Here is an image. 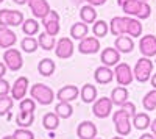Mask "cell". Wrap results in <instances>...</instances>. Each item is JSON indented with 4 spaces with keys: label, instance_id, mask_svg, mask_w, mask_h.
Listing matches in <instances>:
<instances>
[{
    "label": "cell",
    "instance_id": "obj_1",
    "mask_svg": "<svg viewBox=\"0 0 156 139\" xmlns=\"http://www.w3.org/2000/svg\"><path fill=\"white\" fill-rule=\"evenodd\" d=\"M112 123L115 127V131L117 134L120 136H128L131 133V128H133V116L129 114V112L120 106L117 111H114L112 114Z\"/></svg>",
    "mask_w": 156,
    "mask_h": 139
},
{
    "label": "cell",
    "instance_id": "obj_2",
    "mask_svg": "<svg viewBox=\"0 0 156 139\" xmlns=\"http://www.w3.org/2000/svg\"><path fill=\"white\" fill-rule=\"evenodd\" d=\"M30 95H31V98L36 100L39 105H44V106L53 103V100L56 97L53 89H51L50 86H47V84H42V83L33 84L31 89H30Z\"/></svg>",
    "mask_w": 156,
    "mask_h": 139
},
{
    "label": "cell",
    "instance_id": "obj_3",
    "mask_svg": "<svg viewBox=\"0 0 156 139\" xmlns=\"http://www.w3.org/2000/svg\"><path fill=\"white\" fill-rule=\"evenodd\" d=\"M133 73H134V78L139 81V83H147L150 81L151 75H153V61L147 56H142L137 59L136 66L133 69Z\"/></svg>",
    "mask_w": 156,
    "mask_h": 139
},
{
    "label": "cell",
    "instance_id": "obj_4",
    "mask_svg": "<svg viewBox=\"0 0 156 139\" xmlns=\"http://www.w3.org/2000/svg\"><path fill=\"white\" fill-rule=\"evenodd\" d=\"M23 14L17 9H0V25L2 27H19L23 23Z\"/></svg>",
    "mask_w": 156,
    "mask_h": 139
},
{
    "label": "cell",
    "instance_id": "obj_5",
    "mask_svg": "<svg viewBox=\"0 0 156 139\" xmlns=\"http://www.w3.org/2000/svg\"><path fill=\"white\" fill-rule=\"evenodd\" d=\"M3 62L6 64V67L12 72H17L22 69L23 66V58H22V53L19 52L17 48H6L5 53H3Z\"/></svg>",
    "mask_w": 156,
    "mask_h": 139
},
{
    "label": "cell",
    "instance_id": "obj_6",
    "mask_svg": "<svg viewBox=\"0 0 156 139\" xmlns=\"http://www.w3.org/2000/svg\"><path fill=\"white\" fill-rule=\"evenodd\" d=\"M114 78H115L117 84L129 86L134 80V73L126 62H119V64L115 66V70H114Z\"/></svg>",
    "mask_w": 156,
    "mask_h": 139
},
{
    "label": "cell",
    "instance_id": "obj_7",
    "mask_svg": "<svg viewBox=\"0 0 156 139\" xmlns=\"http://www.w3.org/2000/svg\"><path fill=\"white\" fill-rule=\"evenodd\" d=\"M112 100L111 97H101V98H97L94 105H92V112L94 116L98 117V119H106L108 116H111L112 112Z\"/></svg>",
    "mask_w": 156,
    "mask_h": 139
},
{
    "label": "cell",
    "instance_id": "obj_8",
    "mask_svg": "<svg viewBox=\"0 0 156 139\" xmlns=\"http://www.w3.org/2000/svg\"><path fill=\"white\" fill-rule=\"evenodd\" d=\"M101 48L97 36H86L78 42V52L83 55H94Z\"/></svg>",
    "mask_w": 156,
    "mask_h": 139
},
{
    "label": "cell",
    "instance_id": "obj_9",
    "mask_svg": "<svg viewBox=\"0 0 156 139\" xmlns=\"http://www.w3.org/2000/svg\"><path fill=\"white\" fill-rule=\"evenodd\" d=\"M73 52H75V45H73L72 37H61V39L56 42L55 53H56L58 58H61V59H69V58H72Z\"/></svg>",
    "mask_w": 156,
    "mask_h": 139
},
{
    "label": "cell",
    "instance_id": "obj_10",
    "mask_svg": "<svg viewBox=\"0 0 156 139\" xmlns=\"http://www.w3.org/2000/svg\"><path fill=\"white\" fill-rule=\"evenodd\" d=\"M42 20V25H44V28H45V33L51 34V36H56L61 30V25H59V14L56 11L53 9H50V12L41 19Z\"/></svg>",
    "mask_w": 156,
    "mask_h": 139
},
{
    "label": "cell",
    "instance_id": "obj_11",
    "mask_svg": "<svg viewBox=\"0 0 156 139\" xmlns=\"http://www.w3.org/2000/svg\"><path fill=\"white\" fill-rule=\"evenodd\" d=\"M139 50H140L142 56H147V58L156 56V36L153 34L142 36L139 41Z\"/></svg>",
    "mask_w": 156,
    "mask_h": 139
},
{
    "label": "cell",
    "instance_id": "obj_12",
    "mask_svg": "<svg viewBox=\"0 0 156 139\" xmlns=\"http://www.w3.org/2000/svg\"><path fill=\"white\" fill-rule=\"evenodd\" d=\"M117 5L122 8V11L126 16L137 17L142 6H144V2L142 0H117Z\"/></svg>",
    "mask_w": 156,
    "mask_h": 139
},
{
    "label": "cell",
    "instance_id": "obj_13",
    "mask_svg": "<svg viewBox=\"0 0 156 139\" xmlns=\"http://www.w3.org/2000/svg\"><path fill=\"white\" fill-rule=\"evenodd\" d=\"M100 61L105 66L115 67L120 62V52L115 47H106V48H103V52L100 55Z\"/></svg>",
    "mask_w": 156,
    "mask_h": 139
},
{
    "label": "cell",
    "instance_id": "obj_14",
    "mask_svg": "<svg viewBox=\"0 0 156 139\" xmlns=\"http://www.w3.org/2000/svg\"><path fill=\"white\" fill-rule=\"evenodd\" d=\"M128 19L129 16H115L109 22V31L112 36H120L126 34V27H128Z\"/></svg>",
    "mask_w": 156,
    "mask_h": 139
},
{
    "label": "cell",
    "instance_id": "obj_15",
    "mask_svg": "<svg viewBox=\"0 0 156 139\" xmlns=\"http://www.w3.org/2000/svg\"><path fill=\"white\" fill-rule=\"evenodd\" d=\"M28 6L33 12V16L37 17V19L45 17L51 9L47 0H28Z\"/></svg>",
    "mask_w": 156,
    "mask_h": 139
},
{
    "label": "cell",
    "instance_id": "obj_16",
    "mask_svg": "<svg viewBox=\"0 0 156 139\" xmlns=\"http://www.w3.org/2000/svg\"><path fill=\"white\" fill-rule=\"evenodd\" d=\"M27 91H28V78L27 77H19L11 87V97L14 100H22L27 95Z\"/></svg>",
    "mask_w": 156,
    "mask_h": 139
},
{
    "label": "cell",
    "instance_id": "obj_17",
    "mask_svg": "<svg viewBox=\"0 0 156 139\" xmlns=\"http://www.w3.org/2000/svg\"><path fill=\"white\" fill-rule=\"evenodd\" d=\"M78 139H95L97 137V127L90 120H84L76 128Z\"/></svg>",
    "mask_w": 156,
    "mask_h": 139
},
{
    "label": "cell",
    "instance_id": "obj_18",
    "mask_svg": "<svg viewBox=\"0 0 156 139\" xmlns=\"http://www.w3.org/2000/svg\"><path fill=\"white\" fill-rule=\"evenodd\" d=\"M78 95H80V89L73 84L62 86L56 92V98L59 100V102H73L75 98H78Z\"/></svg>",
    "mask_w": 156,
    "mask_h": 139
},
{
    "label": "cell",
    "instance_id": "obj_19",
    "mask_svg": "<svg viewBox=\"0 0 156 139\" xmlns=\"http://www.w3.org/2000/svg\"><path fill=\"white\" fill-rule=\"evenodd\" d=\"M94 78L98 84H109L114 80V70H111L109 66L101 64L100 67L95 69L94 72Z\"/></svg>",
    "mask_w": 156,
    "mask_h": 139
},
{
    "label": "cell",
    "instance_id": "obj_20",
    "mask_svg": "<svg viewBox=\"0 0 156 139\" xmlns=\"http://www.w3.org/2000/svg\"><path fill=\"white\" fill-rule=\"evenodd\" d=\"M114 47L119 50L120 53H131L134 50V41L131 36L128 34H120L115 37V42H114Z\"/></svg>",
    "mask_w": 156,
    "mask_h": 139
},
{
    "label": "cell",
    "instance_id": "obj_21",
    "mask_svg": "<svg viewBox=\"0 0 156 139\" xmlns=\"http://www.w3.org/2000/svg\"><path fill=\"white\" fill-rule=\"evenodd\" d=\"M17 36L16 33L9 30V27H2L0 25V47L2 48H9L16 44Z\"/></svg>",
    "mask_w": 156,
    "mask_h": 139
},
{
    "label": "cell",
    "instance_id": "obj_22",
    "mask_svg": "<svg viewBox=\"0 0 156 139\" xmlns=\"http://www.w3.org/2000/svg\"><path fill=\"white\" fill-rule=\"evenodd\" d=\"M128 89H126V86H115L114 89L111 91V100H112V103L115 106H123L126 102H128Z\"/></svg>",
    "mask_w": 156,
    "mask_h": 139
},
{
    "label": "cell",
    "instance_id": "obj_23",
    "mask_svg": "<svg viewBox=\"0 0 156 139\" xmlns=\"http://www.w3.org/2000/svg\"><path fill=\"white\" fill-rule=\"evenodd\" d=\"M97 87L94 84H90V83H86L81 89H80V97L84 103H94L95 100H97Z\"/></svg>",
    "mask_w": 156,
    "mask_h": 139
},
{
    "label": "cell",
    "instance_id": "obj_24",
    "mask_svg": "<svg viewBox=\"0 0 156 139\" xmlns=\"http://www.w3.org/2000/svg\"><path fill=\"white\" fill-rule=\"evenodd\" d=\"M87 33H89V27H87V23H84L83 20L73 23L70 27V37L75 39V41H81L83 37L87 36Z\"/></svg>",
    "mask_w": 156,
    "mask_h": 139
},
{
    "label": "cell",
    "instance_id": "obj_25",
    "mask_svg": "<svg viewBox=\"0 0 156 139\" xmlns=\"http://www.w3.org/2000/svg\"><path fill=\"white\" fill-rule=\"evenodd\" d=\"M80 19L84 22V23H94L97 20V11H95V6L92 5H84L81 6L80 9Z\"/></svg>",
    "mask_w": 156,
    "mask_h": 139
},
{
    "label": "cell",
    "instance_id": "obj_26",
    "mask_svg": "<svg viewBox=\"0 0 156 139\" xmlns=\"http://www.w3.org/2000/svg\"><path fill=\"white\" fill-rule=\"evenodd\" d=\"M151 125V119L147 112H136V116H133V127L137 130H147Z\"/></svg>",
    "mask_w": 156,
    "mask_h": 139
},
{
    "label": "cell",
    "instance_id": "obj_27",
    "mask_svg": "<svg viewBox=\"0 0 156 139\" xmlns=\"http://www.w3.org/2000/svg\"><path fill=\"white\" fill-rule=\"evenodd\" d=\"M142 23H140V19L137 17H129L128 19V27H126V34L131 36V37H140L142 34Z\"/></svg>",
    "mask_w": 156,
    "mask_h": 139
},
{
    "label": "cell",
    "instance_id": "obj_28",
    "mask_svg": "<svg viewBox=\"0 0 156 139\" xmlns=\"http://www.w3.org/2000/svg\"><path fill=\"white\" fill-rule=\"evenodd\" d=\"M37 42H39V47H41L42 50H53L56 47V39L55 36H51L48 33H39L37 36Z\"/></svg>",
    "mask_w": 156,
    "mask_h": 139
},
{
    "label": "cell",
    "instance_id": "obj_29",
    "mask_svg": "<svg viewBox=\"0 0 156 139\" xmlns=\"http://www.w3.org/2000/svg\"><path fill=\"white\" fill-rule=\"evenodd\" d=\"M42 125H44L45 130L55 131L59 127V116L56 114V112H47V114H44V117H42Z\"/></svg>",
    "mask_w": 156,
    "mask_h": 139
},
{
    "label": "cell",
    "instance_id": "obj_30",
    "mask_svg": "<svg viewBox=\"0 0 156 139\" xmlns=\"http://www.w3.org/2000/svg\"><path fill=\"white\" fill-rule=\"evenodd\" d=\"M55 69H56L55 61L50 59V58L41 59V61H39V64H37V70H39V73H41L42 77H50V75L55 72Z\"/></svg>",
    "mask_w": 156,
    "mask_h": 139
},
{
    "label": "cell",
    "instance_id": "obj_31",
    "mask_svg": "<svg viewBox=\"0 0 156 139\" xmlns=\"http://www.w3.org/2000/svg\"><path fill=\"white\" fill-rule=\"evenodd\" d=\"M34 122V112H27V111H19L16 116V123L20 128H28Z\"/></svg>",
    "mask_w": 156,
    "mask_h": 139
},
{
    "label": "cell",
    "instance_id": "obj_32",
    "mask_svg": "<svg viewBox=\"0 0 156 139\" xmlns=\"http://www.w3.org/2000/svg\"><path fill=\"white\" fill-rule=\"evenodd\" d=\"M55 112L59 116V119H69L73 114V108L70 102H58L55 106Z\"/></svg>",
    "mask_w": 156,
    "mask_h": 139
},
{
    "label": "cell",
    "instance_id": "obj_33",
    "mask_svg": "<svg viewBox=\"0 0 156 139\" xmlns=\"http://www.w3.org/2000/svg\"><path fill=\"white\" fill-rule=\"evenodd\" d=\"M109 31V23L105 22V20H95L92 23V34L97 36L98 39L100 37H105Z\"/></svg>",
    "mask_w": 156,
    "mask_h": 139
},
{
    "label": "cell",
    "instance_id": "obj_34",
    "mask_svg": "<svg viewBox=\"0 0 156 139\" xmlns=\"http://www.w3.org/2000/svg\"><path fill=\"white\" fill-rule=\"evenodd\" d=\"M22 31L27 36H34L39 33V23L36 19H25L22 23Z\"/></svg>",
    "mask_w": 156,
    "mask_h": 139
},
{
    "label": "cell",
    "instance_id": "obj_35",
    "mask_svg": "<svg viewBox=\"0 0 156 139\" xmlns=\"http://www.w3.org/2000/svg\"><path fill=\"white\" fill-rule=\"evenodd\" d=\"M142 106H144L145 111H154L156 109V89L154 87L144 95V98H142Z\"/></svg>",
    "mask_w": 156,
    "mask_h": 139
},
{
    "label": "cell",
    "instance_id": "obj_36",
    "mask_svg": "<svg viewBox=\"0 0 156 139\" xmlns=\"http://www.w3.org/2000/svg\"><path fill=\"white\" fill-rule=\"evenodd\" d=\"M37 45H39V42H37V39H34L33 36L23 37L22 42H20V48L23 50L25 53H33V52H36V50H37Z\"/></svg>",
    "mask_w": 156,
    "mask_h": 139
},
{
    "label": "cell",
    "instance_id": "obj_37",
    "mask_svg": "<svg viewBox=\"0 0 156 139\" xmlns=\"http://www.w3.org/2000/svg\"><path fill=\"white\" fill-rule=\"evenodd\" d=\"M12 103H14V98L12 97H8V95L0 97V116L8 114L9 109L12 108Z\"/></svg>",
    "mask_w": 156,
    "mask_h": 139
},
{
    "label": "cell",
    "instance_id": "obj_38",
    "mask_svg": "<svg viewBox=\"0 0 156 139\" xmlns=\"http://www.w3.org/2000/svg\"><path fill=\"white\" fill-rule=\"evenodd\" d=\"M19 108H20V111L34 112V109H36V100L34 98H22Z\"/></svg>",
    "mask_w": 156,
    "mask_h": 139
},
{
    "label": "cell",
    "instance_id": "obj_39",
    "mask_svg": "<svg viewBox=\"0 0 156 139\" xmlns=\"http://www.w3.org/2000/svg\"><path fill=\"white\" fill-rule=\"evenodd\" d=\"M12 137L14 139H34V134L28 128H20L19 127L14 133H12Z\"/></svg>",
    "mask_w": 156,
    "mask_h": 139
},
{
    "label": "cell",
    "instance_id": "obj_40",
    "mask_svg": "<svg viewBox=\"0 0 156 139\" xmlns=\"http://www.w3.org/2000/svg\"><path fill=\"white\" fill-rule=\"evenodd\" d=\"M8 92H11V86L5 78H0V97L8 95Z\"/></svg>",
    "mask_w": 156,
    "mask_h": 139
},
{
    "label": "cell",
    "instance_id": "obj_41",
    "mask_svg": "<svg viewBox=\"0 0 156 139\" xmlns=\"http://www.w3.org/2000/svg\"><path fill=\"white\" fill-rule=\"evenodd\" d=\"M123 108L129 112L131 116H136V105L134 103H131V102H126L125 105H123Z\"/></svg>",
    "mask_w": 156,
    "mask_h": 139
},
{
    "label": "cell",
    "instance_id": "obj_42",
    "mask_svg": "<svg viewBox=\"0 0 156 139\" xmlns=\"http://www.w3.org/2000/svg\"><path fill=\"white\" fill-rule=\"evenodd\" d=\"M86 2L92 6H101V5L106 3V0H86Z\"/></svg>",
    "mask_w": 156,
    "mask_h": 139
},
{
    "label": "cell",
    "instance_id": "obj_43",
    "mask_svg": "<svg viewBox=\"0 0 156 139\" xmlns=\"http://www.w3.org/2000/svg\"><path fill=\"white\" fill-rule=\"evenodd\" d=\"M6 64H5V62H2V61H0V78H3L5 77V73H6Z\"/></svg>",
    "mask_w": 156,
    "mask_h": 139
},
{
    "label": "cell",
    "instance_id": "obj_44",
    "mask_svg": "<svg viewBox=\"0 0 156 139\" xmlns=\"http://www.w3.org/2000/svg\"><path fill=\"white\" fill-rule=\"evenodd\" d=\"M139 139H156V137H154V134H153V133H144Z\"/></svg>",
    "mask_w": 156,
    "mask_h": 139
},
{
    "label": "cell",
    "instance_id": "obj_45",
    "mask_svg": "<svg viewBox=\"0 0 156 139\" xmlns=\"http://www.w3.org/2000/svg\"><path fill=\"white\" fill-rule=\"evenodd\" d=\"M150 127H151V133H153V134H154V137H156V119H153V122H151Z\"/></svg>",
    "mask_w": 156,
    "mask_h": 139
},
{
    "label": "cell",
    "instance_id": "obj_46",
    "mask_svg": "<svg viewBox=\"0 0 156 139\" xmlns=\"http://www.w3.org/2000/svg\"><path fill=\"white\" fill-rule=\"evenodd\" d=\"M150 83H151V86L156 89V73H153L151 75V78H150Z\"/></svg>",
    "mask_w": 156,
    "mask_h": 139
},
{
    "label": "cell",
    "instance_id": "obj_47",
    "mask_svg": "<svg viewBox=\"0 0 156 139\" xmlns=\"http://www.w3.org/2000/svg\"><path fill=\"white\" fill-rule=\"evenodd\" d=\"M12 2L17 5H25V3H28V0H12Z\"/></svg>",
    "mask_w": 156,
    "mask_h": 139
},
{
    "label": "cell",
    "instance_id": "obj_48",
    "mask_svg": "<svg viewBox=\"0 0 156 139\" xmlns=\"http://www.w3.org/2000/svg\"><path fill=\"white\" fill-rule=\"evenodd\" d=\"M112 139H123V136H120V134H119V136H114Z\"/></svg>",
    "mask_w": 156,
    "mask_h": 139
},
{
    "label": "cell",
    "instance_id": "obj_49",
    "mask_svg": "<svg viewBox=\"0 0 156 139\" xmlns=\"http://www.w3.org/2000/svg\"><path fill=\"white\" fill-rule=\"evenodd\" d=\"M2 139H14V137H12V136H3Z\"/></svg>",
    "mask_w": 156,
    "mask_h": 139
},
{
    "label": "cell",
    "instance_id": "obj_50",
    "mask_svg": "<svg viewBox=\"0 0 156 139\" xmlns=\"http://www.w3.org/2000/svg\"><path fill=\"white\" fill-rule=\"evenodd\" d=\"M3 2H5V0H0V3H3Z\"/></svg>",
    "mask_w": 156,
    "mask_h": 139
},
{
    "label": "cell",
    "instance_id": "obj_51",
    "mask_svg": "<svg viewBox=\"0 0 156 139\" xmlns=\"http://www.w3.org/2000/svg\"><path fill=\"white\" fill-rule=\"evenodd\" d=\"M142 2H148V0H142Z\"/></svg>",
    "mask_w": 156,
    "mask_h": 139
},
{
    "label": "cell",
    "instance_id": "obj_52",
    "mask_svg": "<svg viewBox=\"0 0 156 139\" xmlns=\"http://www.w3.org/2000/svg\"><path fill=\"white\" fill-rule=\"evenodd\" d=\"M95 139H100V137H95Z\"/></svg>",
    "mask_w": 156,
    "mask_h": 139
}]
</instances>
